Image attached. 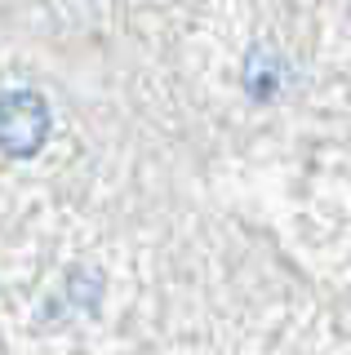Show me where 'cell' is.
<instances>
[{"label": "cell", "mask_w": 351, "mask_h": 355, "mask_svg": "<svg viewBox=\"0 0 351 355\" xmlns=\"http://www.w3.org/2000/svg\"><path fill=\"white\" fill-rule=\"evenodd\" d=\"M284 85V58L271 44H258V49H249L245 58V89L258 98V103H271V98L280 94Z\"/></svg>", "instance_id": "obj_2"}, {"label": "cell", "mask_w": 351, "mask_h": 355, "mask_svg": "<svg viewBox=\"0 0 351 355\" xmlns=\"http://www.w3.org/2000/svg\"><path fill=\"white\" fill-rule=\"evenodd\" d=\"M49 138V103L31 89H14L0 98V151L27 160Z\"/></svg>", "instance_id": "obj_1"}]
</instances>
